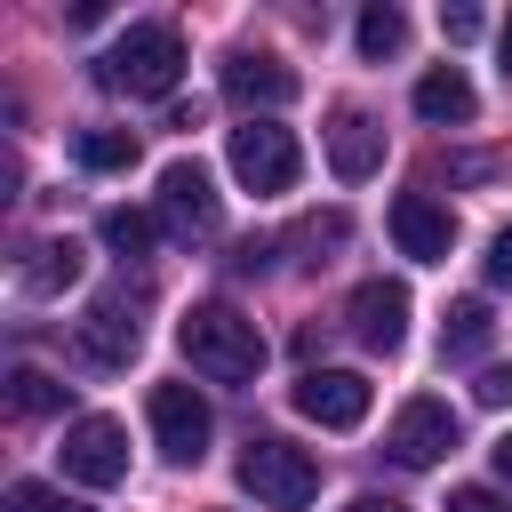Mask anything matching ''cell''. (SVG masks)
Masks as SVG:
<instances>
[{"label":"cell","instance_id":"5bb4252c","mask_svg":"<svg viewBox=\"0 0 512 512\" xmlns=\"http://www.w3.org/2000/svg\"><path fill=\"white\" fill-rule=\"evenodd\" d=\"M224 96L248 104V112H256V104L280 112V104L296 96V72H288L280 56H264V48H232V56H224Z\"/></svg>","mask_w":512,"mask_h":512},{"label":"cell","instance_id":"f546056e","mask_svg":"<svg viewBox=\"0 0 512 512\" xmlns=\"http://www.w3.org/2000/svg\"><path fill=\"white\" fill-rule=\"evenodd\" d=\"M488 456H496V480H512V432H504V440H496Z\"/></svg>","mask_w":512,"mask_h":512},{"label":"cell","instance_id":"cb8c5ba5","mask_svg":"<svg viewBox=\"0 0 512 512\" xmlns=\"http://www.w3.org/2000/svg\"><path fill=\"white\" fill-rule=\"evenodd\" d=\"M472 400H480V408H504V400H512V368H504V360H496V368H480Z\"/></svg>","mask_w":512,"mask_h":512},{"label":"cell","instance_id":"484cf974","mask_svg":"<svg viewBox=\"0 0 512 512\" xmlns=\"http://www.w3.org/2000/svg\"><path fill=\"white\" fill-rule=\"evenodd\" d=\"M448 512H512V504H504L496 488H456V496H448Z\"/></svg>","mask_w":512,"mask_h":512},{"label":"cell","instance_id":"603a6c76","mask_svg":"<svg viewBox=\"0 0 512 512\" xmlns=\"http://www.w3.org/2000/svg\"><path fill=\"white\" fill-rule=\"evenodd\" d=\"M296 248H344V216L328 208V216H304L296 224Z\"/></svg>","mask_w":512,"mask_h":512},{"label":"cell","instance_id":"8992f818","mask_svg":"<svg viewBox=\"0 0 512 512\" xmlns=\"http://www.w3.org/2000/svg\"><path fill=\"white\" fill-rule=\"evenodd\" d=\"M208 432H216V416H208V400L192 384H152V440H160L168 464H200Z\"/></svg>","mask_w":512,"mask_h":512},{"label":"cell","instance_id":"277c9868","mask_svg":"<svg viewBox=\"0 0 512 512\" xmlns=\"http://www.w3.org/2000/svg\"><path fill=\"white\" fill-rule=\"evenodd\" d=\"M224 160H232V176H240L248 192H296V176H304V152H296V136H288V128H272V120H248V128H232Z\"/></svg>","mask_w":512,"mask_h":512},{"label":"cell","instance_id":"f1b7e54d","mask_svg":"<svg viewBox=\"0 0 512 512\" xmlns=\"http://www.w3.org/2000/svg\"><path fill=\"white\" fill-rule=\"evenodd\" d=\"M496 64H504V80H512V16L496 24Z\"/></svg>","mask_w":512,"mask_h":512},{"label":"cell","instance_id":"7402d4cb","mask_svg":"<svg viewBox=\"0 0 512 512\" xmlns=\"http://www.w3.org/2000/svg\"><path fill=\"white\" fill-rule=\"evenodd\" d=\"M8 512H96V504H80V496H64L48 480H8Z\"/></svg>","mask_w":512,"mask_h":512},{"label":"cell","instance_id":"8fae6325","mask_svg":"<svg viewBox=\"0 0 512 512\" xmlns=\"http://www.w3.org/2000/svg\"><path fill=\"white\" fill-rule=\"evenodd\" d=\"M344 328H352L368 352H400V344H408V288H400V280H360Z\"/></svg>","mask_w":512,"mask_h":512},{"label":"cell","instance_id":"d4e9b609","mask_svg":"<svg viewBox=\"0 0 512 512\" xmlns=\"http://www.w3.org/2000/svg\"><path fill=\"white\" fill-rule=\"evenodd\" d=\"M440 32H448L456 48H464V40H480V8H464V0H456V8H440Z\"/></svg>","mask_w":512,"mask_h":512},{"label":"cell","instance_id":"ac0fdd59","mask_svg":"<svg viewBox=\"0 0 512 512\" xmlns=\"http://www.w3.org/2000/svg\"><path fill=\"white\" fill-rule=\"evenodd\" d=\"M352 40H360V56H368V64H384V56H400V48H408V16H400L392 0H376V8H360Z\"/></svg>","mask_w":512,"mask_h":512},{"label":"cell","instance_id":"ffe728a7","mask_svg":"<svg viewBox=\"0 0 512 512\" xmlns=\"http://www.w3.org/2000/svg\"><path fill=\"white\" fill-rule=\"evenodd\" d=\"M72 152H80V168H96V176L136 168V136H128V128H80V136H72Z\"/></svg>","mask_w":512,"mask_h":512},{"label":"cell","instance_id":"4316f807","mask_svg":"<svg viewBox=\"0 0 512 512\" xmlns=\"http://www.w3.org/2000/svg\"><path fill=\"white\" fill-rule=\"evenodd\" d=\"M488 280H512V224L488 240Z\"/></svg>","mask_w":512,"mask_h":512},{"label":"cell","instance_id":"30bf717a","mask_svg":"<svg viewBox=\"0 0 512 512\" xmlns=\"http://www.w3.org/2000/svg\"><path fill=\"white\" fill-rule=\"evenodd\" d=\"M296 416H312L320 432H352V424L368 416V376H360V368H304Z\"/></svg>","mask_w":512,"mask_h":512},{"label":"cell","instance_id":"44dd1931","mask_svg":"<svg viewBox=\"0 0 512 512\" xmlns=\"http://www.w3.org/2000/svg\"><path fill=\"white\" fill-rule=\"evenodd\" d=\"M72 400V384H56L48 368H16L8 376V416H56Z\"/></svg>","mask_w":512,"mask_h":512},{"label":"cell","instance_id":"d6986e66","mask_svg":"<svg viewBox=\"0 0 512 512\" xmlns=\"http://www.w3.org/2000/svg\"><path fill=\"white\" fill-rule=\"evenodd\" d=\"M152 240H160V216H144V208H104V248H112L120 264H144Z\"/></svg>","mask_w":512,"mask_h":512},{"label":"cell","instance_id":"83f0119b","mask_svg":"<svg viewBox=\"0 0 512 512\" xmlns=\"http://www.w3.org/2000/svg\"><path fill=\"white\" fill-rule=\"evenodd\" d=\"M344 512H408V504H400V496H352Z\"/></svg>","mask_w":512,"mask_h":512},{"label":"cell","instance_id":"5b68a950","mask_svg":"<svg viewBox=\"0 0 512 512\" xmlns=\"http://www.w3.org/2000/svg\"><path fill=\"white\" fill-rule=\"evenodd\" d=\"M56 456H64V480H80V488H120L128 480V432L112 416H72Z\"/></svg>","mask_w":512,"mask_h":512},{"label":"cell","instance_id":"2e32d148","mask_svg":"<svg viewBox=\"0 0 512 512\" xmlns=\"http://www.w3.org/2000/svg\"><path fill=\"white\" fill-rule=\"evenodd\" d=\"M72 280H80V240H40V248H24V272H16L24 296H64Z\"/></svg>","mask_w":512,"mask_h":512},{"label":"cell","instance_id":"ba28073f","mask_svg":"<svg viewBox=\"0 0 512 512\" xmlns=\"http://www.w3.org/2000/svg\"><path fill=\"white\" fill-rule=\"evenodd\" d=\"M384 448H392V464H408V472H424V464H440L448 448H456V408L448 400H408L400 416H392V432H384Z\"/></svg>","mask_w":512,"mask_h":512},{"label":"cell","instance_id":"9a60e30c","mask_svg":"<svg viewBox=\"0 0 512 512\" xmlns=\"http://www.w3.org/2000/svg\"><path fill=\"white\" fill-rule=\"evenodd\" d=\"M416 112H424L432 128H464V120L480 112V96H472V80H464L456 64H432V72L416 80Z\"/></svg>","mask_w":512,"mask_h":512},{"label":"cell","instance_id":"e0dca14e","mask_svg":"<svg viewBox=\"0 0 512 512\" xmlns=\"http://www.w3.org/2000/svg\"><path fill=\"white\" fill-rule=\"evenodd\" d=\"M488 336H496V312H488L480 296H456L448 320H440V360H480Z\"/></svg>","mask_w":512,"mask_h":512},{"label":"cell","instance_id":"7a4b0ae2","mask_svg":"<svg viewBox=\"0 0 512 512\" xmlns=\"http://www.w3.org/2000/svg\"><path fill=\"white\" fill-rule=\"evenodd\" d=\"M240 488L264 504V512H304L312 496H320V464H312V448H296V440H280V432H248V448H240Z\"/></svg>","mask_w":512,"mask_h":512},{"label":"cell","instance_id":"3957f363","mask_svg":"<svg viewBox=\"0 0 512 512\" xmlns=\"http://www.w3.org/2000/svg\"><path fill=\"white\" fill-rule=\"evenodd\" d=\"M184 80V32L176 24H128L104 48V88L120 96H168Z\"/></svg>","mask_w":512,"mask_h":512},{"label":"cell","instance_id":"9c48e42d","mask_svg":"<svg viewBox=\"0 0 512 512\" xmlns=\"http://www.w3.org/2000/svg\"><path fill=\"white\" fill-rule=\"evenodd\" d=\"M72 344H80V360H88V368H128V360H136V344H144L128 288H120V296H96V304H88V320L72 328Z\"/></svg>","mask_w":512,"mask_h":512},{"label":"cell","instance_id":"4fadbf2b","mask_svg":"<svg viewBox=\"0 0 512 512\" xmlns=\"http://www.w3.org/2000/svg\"><path fill=\"white\" fill-rule=\"evenodd\" d=\"M392 240H400V256H416V264H448L456 216H448L432 192H400V200H392Z\"/></svg>","mask_w":512,"mask_h":512},{"label":"cell","instance_id":"6da1fadb","mask_svg":"<svg viewBox=\"0 0 512 512\" xmlns=\"http://www.w3.org/2000/svg\"><path fill=\"white\" fill-rule=\"evenodd\" d=\"M176 352H184L192 376H208V384H256V368H264V336H256V320L232 312V304H192V312L176 320Z\"/></svg>","mask_w":512,"mask_h":512},{"label":"cell","instance_id":"52a82bcc","mask_svg":"<svg viewBox=\"0 0 512 512\" xmlns=\"http://www.w3.org/2000/svg\"><path fill=\"white\" fill-rule=\"evenodd\" d=\"M160 224H168L176 240H208V232L224 224L216 184H208L200 160H168V168H160Z\"/></svg>","mask_w":512,"mask_h":512},{"label":"cell","instance_id":"7c38bea8","mask_svg":"<svg viewBox=\"0 0 512 512\" xmlns=\"http://www.w3.org/2000/svg\"><path fill=\"white\" fill-rule=\"evenodd\" d=\"M320 136H328V168H336L344 184H368V176L384 168V128H376L360 104H336Z\"/></svg>","mask_w":512,"mask_h":512}]
</instances>
